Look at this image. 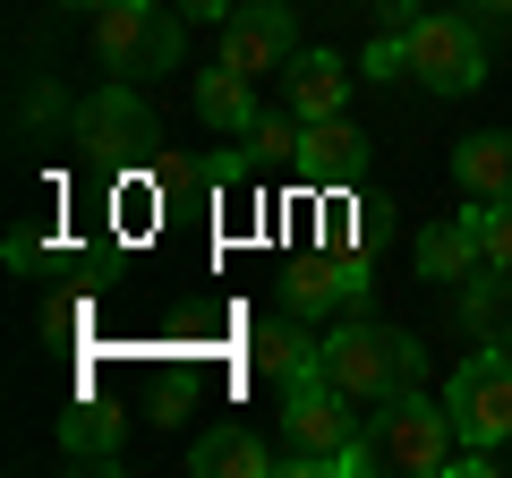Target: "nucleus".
<instances>
[{
    "label": "nucleus",
    "mask_w": 512,
    "mask_h": 478,
    "mask_svg": "<svg viewBox=\"0 0 512 478\" xmlns=\"http://www.w3.org/2000/svg\"><path fill=\"white\" fill-rule=\"evenodd\" d=\"M478 239H487V274H512V197L478 205Z\"/></svg>",
    "instance_id": "obj_19"
},
{
    "label": "nucleus",
    "mask_w": 512,
    "mask_h": 478,
    "mask_svg": "<svg viewBox=\"0 0 512 478\" xmlns=\"http://www.w3.org/2000/svg\"><path fill=\"white\" fill-rule=\"evenodd\" d=\"M180 9H188V18H197V26H222V18H231V9H239V0H180Z\"/></svg>",
    "instance_id": "obj_21"
},
{
    "label": "nucleus",
    "mask_w": 512,
    "mask_h": 478,
    "mask_svg": "<svg viewBox=\"0 0 512 478\" xmlns=\"http://www.w3.org/2000/svg\"><path fill=\"white\" fill-rule=\"evenodd\" d=\"M248 368L274 376L282 393L316 385L325 376V333H308V316H265V325H248Z\"/></svg>",
    "instance_id": "obj_9"
},
{
    "label": "nucleus",
    "mask_w": 512,
    "mask_h": 478,
    "mask_svg": "<svg viewBox=\"0 0 512 478\" xmlns=\"http://www.w3.org/2000/svg\"><path fill=\"white\" fill-rule=\"evenodd\" d=\"M461 18H478V26H512V0H470Z\"/></svg>",
    "instance_id": "obj_22"
},
{
    "label": "nucleus",
    "mask_w": 512,
    "mask_h": 478,
    "mask_svg": "<svg viewBox=\"0 0 512 478\" xmlns=\"http://www.w3.org/2000/svg\"><path fill=\"white\" fill-rule=\"evenodd\" d=\"M18 120H26V137H35L43 120H52V129H60V120H69V103H60V86H35V94H26V103H18Z\"/></svg>",
    "instance_id": "obj_20"
},
{
    "label": "nucleus",
    "mask_w": 512,
    "mask_h": 478,
    "mask_svg": "<svg viewBox=\"0 0 512 478\" xmlns=\"http://www.w3.org/2000/svg\"><path fill=\"white\" fill-rule=\"evenodd\" d=\"M299 163H308V180H359V171H367V137L350 129L342 111H333V120H308Z\"/></svg>",
    "instance_id": "obj_15"
},
{
    "label": "nucleus",
    "mask_w": 512,
    "mask_h": 478,
    "mask_svg": "<svg viewBox=\"0 0 512 478\" xmlns=\"http://www.w3.org/2000/svg\"><path fill=\"white\" fill-rule=\"evenodd\" d=\"M77 146H86L103 171H146L154 154H163V120L146 111V94L128 86V77H111L103 94L77 103Z\"/></svg>",
    "instance_id": "obj_4"
},
{
    "label": "nucleus",
    "mask_w": 512,
    "mask_h": 478,
    "mask_svg": "<svg viewBox=\"0 0 512 478\" xmlns=\"http://www.w3.org/2000/svg\"><path fill=\"white\" fill-rule=\"evenodd\" d=\"M444 410H453L461 444H512V350L478 342L453 376H444Z\"/></svg>",
    "instance_id": "obj_6"
},
{
    "label": "nucleus",
    "mask_w": 512,
    "mask_h": 478,
    "mask_svg": "<svg viewBox=\"0 0 512 478\" xmlns=\"http://www.w3.org/2000/svg\"><path fill=\"white\" fill-rule=\"evenodd\" d=\"M222 60H231L239 77H274L299 60V18H291V0H239L231 18H222Z\"/></svg>",
    "instance_id": "obj_7"
},
{
    "label": "nucleus",
    "mask_w": 512,
    "mask_h": 478,
    "mask_svg": "<svg viewBox=\"0 0 512 478\" xmlns=\"http://www.w3.org/2000/svg\"><path fill=\"white\" fill-rule=\"evenodd\" d=\"M427 368V350L410 342L402 325H367V316H350V325L325 333V385H342L359 410L393 402V393H410Z\"/></svg>",
    "instance_id": "obj_2"
},
{
    "label": "nucleus",
    "mask_w": 512,
    "mask_h": 478,
    "mask_svg": "<svg viewBox=\"0 0 512 478\" xmlns=\"http://www.w3.org/2000/svg\"><path fill=\"white\" fill-rule=\"evenodd\" d=\"M419 274H427V282H453V291L487 274V239H478V214L427 222V231H419Z\"/></svg>",
    "instance_id": "obj_10"
},
{
    "label": "nucleus",
    "mask_w": 512,
    "mask_h": 478,
    "mask_svg": "<svg viewBox=\"0 0 512 478\" xmlns=\"http://www.w3.org/2000/svg\"><path fill=\"white\" fill-rule=\"evenodd\" d=\"M188 103H197V120L205 129H222V137H248L265 111H256V77H239L231 60H214V69H197V86H188Z\"/></svg>",
    "instance_id": "obj_11"
},
{
    "label": "nucleus",
    "mask_w": 512,
    "mask_h": 478,
    "mask_svg": "<svg viewBox=\"0 0 512 478\" xmlns=\"http://www.w3.org/2000/svg\"><path fill=\"white\" fill-rule=\"evenodd\" d=\"M504 461H512V444H504Z\"/></svg>",
    "instance_id": "obj_25"
},
{
    "label": "nucleus",
    "mask_w": 512,
    "mask_h": 478,
    "mask_svg": "<svg viewBox=\"0 0 512 478\" xmlns=\"http://www.w3.org/2000/svg\"><path fill=\"white\" fill-rule=\"evenodd\" d=\"M410 77L427 94H478L487 86V26L453 18V9H419L410 18Z\"/></svg>",
    "instance_id": "obj_5"
},
{
    "label": "nucleus",
    "mask_w": 512,
    "mask_h": 478,
    "mask_svg": "<svg viewBox=\"0 0 512 478\" xmlns=\"http://www.w3.org/2000/svg\"><path fill=\"white\" fill-rule=\"evenodd\" d=\"M52 9H86V18H103V9H111V0H52Z\"/></svg>",
    "instance_id": "obj_24"
},
{
    "label": "nucleus",
    "mask_w": 512,
    "mask_h": 478,
    "mask_svg": "<svg viewBox=\"0 0 512 478\" xmlns=\"http://www.w3.org/2000/svg\"><path fill=\"white\" fill-rule=\"evenodd\" d=\"M94 52H103L111 77H171L188 60V18L163 9V0H111L103 18H94Z\"/></svg>",
    "instance_id": "obj_3"
},
{
    "label": "nucleus",
    "mask_w": 512,
    "mask_h": 478,
    "mask_svg": "<svg viewBox=\"0 0 512 478\" xmlns=\"http://www.w3.org/2000/svg\"><path fill=\"white\" fill-rule=\"evenodd\" d=\"M453 188L470 205H504L512 197V137L487 129V137H461L453 146Z\"/></svg>",
    "instance_id": "obj_13"
},
{
    "label": "nucleus",
    "mask_w": 512,
    "mask_h": 478,
    "mask_svg": "<svg viewBox=\"0 0 512 478\" xmlns=\"http://www.w3.org/2000/svg\"><path fill=\"white\" fill-rule=\"evenodd\" d=\"M188 470L197 478H265V470H282V453L256 427H214V436L188 444Z\"/></svg>",
    "instance_id": "obj_12"
},
{
    "label": "nucleus",
    "mask_w": 512,
    "mask_h": 478,
    "mask_svg": "<svg viewBox=\"0 0 512 478\" xmlns=\"http://www.w3.org/2000/svg\"><path fill=\"white\" fill-rule=\"evenodd\" d=\"M359 453H367V478L376 470H410V478H453V453H461V427L444 402H427L419 385L393 393V402L367 410L359 427Z\"/></svg>",
    "instance_id": "obj_1"
},
{
    "label": "nucleus",
    "mask_w": 512,
    "mask_h": 478,
    "mask_svg": "<svg viewBox=\"0 0 512 478\" xmlns=\"http://www.w3.org/2000/svg\"><path fill=\"white\" fill-rule=\"evenodd\" d=\"M367 299V257L359 248H333V257H299L282 274V308L291 316H333V308H359Z\"/></svg>",
    "instance_id": "obj_8"
},
{
    "label": "nucleus",
    "mask_w": 512,
    "mask_h": 478,
    "mask_svg": "<svg viewBox=\"0 0 512 478\" xmlns=\"http://www.w3.org/2000/svg\"><path fill=\"white\" fill-rule=\"evenodd\" d=\"M282 86H291V111H299V120H333V111H342V94H350V69H342V52H333V43H316V52L291 60V77H282Z\"/></svg>",
    "instance_id": "obj_14"
},
{
    "label": "nucleus",
    "mask_w": 512,
    "mask_h": 478,
    "mask_svg": "<svg viewBox=\"0 0 512 478\" xmlns=\"http://www.w3.org/2000/svg\"><path fill=\"white\" fill-rule=\"evenodd\" d=\"M359 69L384 77V86H393V77H410V26H384V35L359 52Z\"/></svg>",
    "instance_id": "obj_18"
},
{
    "label": "nucleus",
    "mask_w": 512,
    "mask_h": 478,
    "mask_svg": "<svg viewBox=\"0 0 512 478\" xmlns=\"http://www.w3.org/2000/svg\"><path fill=\"white\" fill-rule=\"evenodd\" d=\"M384 9H393V26H410V18L427 9V0H384Z\"/></svg>",
    "instance_id": "obj_23"
},
{
    "label": "nucleus",
    "mask_w": 512,
    "mask_h": 478,
    "mask_svg": "<svg viewBox=\"0 0 512 478\" xmlns=\"http://www.w3.org/2000/svg\"><path fill=\"white\" fill-rule=\"evenodd\" d=\"M60 453L69 461H120V410L94 402V393H77L69 419H60Z\"/></svg>",
    "instance_id": "obj_16"
},
{
    "label": "nucleus",
    "mask_w": 512,
    "mask_h": 478,
    "mask_svg": "<svg viewBox=\"0 0 512 478\" xmlns=\"http://www.w3.org/2000/svg\"><path fill=\"white\" fill-rule=\"evenodd\" d=\"M504 35H512V26H504Z\"/></svg>",
    "instance_id": "obj_26"
},
{
    "label": "nucleus",
    "mask_w": 512,
    "mask_h": 478,
    "mask_svg": "<svg viewBox=\"0 0 512 478\" xmlns=\"http://www.w3.org/2000/svg\"><path fill=\"white\" fill-rule=\"evenodd\" d=\"M461 325H470L478 342L512 350V274H478V282H461Z\"/></svg>",
    "instance_id": "obj_17"
}]
</instances>
